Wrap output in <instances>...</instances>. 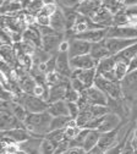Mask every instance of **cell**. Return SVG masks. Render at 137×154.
Listing matches in <instances>:
<instances>
[{
    "label": "cell",
    "mask_w": 137,
    "mask_h": 154,
    "mask_svg": "<svg viewBox=\"0 0 137 154\" xmlns=\"http://www.w3.org/2000/svg\"><path fill=\"white\" fill-rule=\"evenodd\" d=\"M120 127L114 130V131H110V132L102 133L101 138H99V142H98V147H99L102 150L105 152V150L113 148L114 146H116L117 143H120L119 142V130H120Z\"/></svg>",
    "instance_id": "cell-15"
},
{
    "label": "cell",
    "mask_w": 137,
    "mask_h": 154,
    "mask_svg": "<svg viewBox=\"0 0 137 154\" xmlns=\"http://www.w3.org/2000/svg\"><path fill=\"white\" fill-rule=\"evenodd\" d=\"M2 136H6V137L11 138L15 143L20 144V143H23L27 140H30L32 137V134L26 127H18V128H14V130L2 131Z\"/></svg>",
    "instance_id": "cell-16"
},
{
    "label": "cell",
    "mask_w": 137,
    "mask_h": 154,
    "mask_svg": "<svg viewBox=\"0 0 137 154\" xmlns=\"http://www.w3.org/2000/svg\"><path fill=\"white\" fill-rule=\"evenodd\" d=\"M101 2H103V0H101Z\"/></svg>",
    "instance_id": "cell-54"
},
{
    "label": "cell",
    "mask_w": 137,
    "mask_h": 154,
    "mask_svg": "<svg viewBox=\"0 0 137 154\" xmlns=\"http://www.w3.org/2000/svg\"><path fill=\"white\" fill-rule=\"evenodd\" d=\"M101 132L99 131H97V130H89L88 133H87V136L83 141V144H82V148L88 152L91 149H93L94 147L98 146V142H99V138H101Z\"/></svg>",
    "instance_id": "cell-26"
},
{
    "label": "cell",
    "mask_w": 137,
    "mask_h": 154,
    "mask_svg": "<svg viewBox=\"0 0 137 154\" xmlns=\"http://www.w3.org/2000/svg\"><path fill=\"white\" fill-rule=\"evenodd\" d=\"M36 25L38 26H50V17L49 16H44V15H37L36 16Z\"/></svg>",
    "instance_id": "cell-42"
},
{
    "label": "cell",
    "mask_w": 137,
    "mask_h": 154,
    "mask_svg": "<svg viewBox=\"0 0 137 154\" xmlns=\"http://www.w3.org/2000/svg\"><path fill=\"white\" fill-rule=\"evenodd\" d=\"M67 109H69V116L73 120L77 119V116L80 115V106H78L77 103H67Z\"/></svg>",
    "instance_id": "cell-39"
},
{
    "label": "cell",
    "mask_w": 137,
    "mask_h": 154,
    "mask_svg": "<svg viewBox=\"0 0 137 154\" xmlns=\"http://www.w3.org/2000/svg\"><path fill=\"white\" fill-rule=\"evenodd\" d=\"M44 138L32 136L23 143H20V150L25 152L26 154H41V146Z\"/></svg>",
    "instance_id": "cell-19"
},
{
    "label": "cell",
    "mask_w": 137,
    "mask_h": 154,
    "mask_svg": "<svg viewBox=\"0 0 137 154\" xmlns=\"http://www.w3.org/2000/svg\"><path fill=\"white\" fill-rule=\"evenodd\" d=\"M11 112L22 122H25V120L27 119L28 114H30L23 105L18 104V103H15V102H12V104H11Z\"/></svg>",
    "instance_id": "cell-29"
},
{
    "label": "cell",
    "mask_w": 137,
    "mask_h": 154,
    "mask_svg": "<svg viewBox=\"0 0 137 154\" xmlns=\"http://www.w3.org/2000/svg\"><path fill=\"white\" fill-rule=\"evenodd\" d=\"M63 154H86V150L83 148H80V147H72V148H69Z\"/></svg>",
    "instance_id": "cell-44"
},
{
    "label": "cell",
    "mask_w": 137,
    "mask_h": 154,
    "mask_svg": "<svg viewBox=\"0 0 137 154\" xmlns=\"http://www.w3.org/2000/svg\"><path fill=\"white\" fill-rule=\"evenodd\" d=\"M63 34L61 33H55L51 35H45L42 38V49L47 53L51 54L53 51L59 49V45L63 42Z\"/></svg>",
    "instance_id": "cell-18"
},
{
    "label": "cell",
    "mask_w": 137,
    "mask_h": 154,
    "mask_svg": "<svg viewBox=\"0 0 137 154\" xmlns=\"http://www.w3.org/2000/svg\"><path fill=\"white\" fill-rule=\"evenodd\" d=\"M93 22L97 23L98 26H101L103 28H109L113 26V20H114V15L108 11L105 8H101L99 11L95 14V16L92 18Z\"/></svg>",
    "instance_id": "cell-20"
},
{
    "label": "cell",
    "mask_w": 137,
    "mask_h": 154,
    "mask_svg": "<svg viewBox=\"0 0 137 154\" xmlns=\"http://www.w3.org/2000/svg\"><path fill=\"white\" fill-rule=\"evenodd\" d=\"M81 127L80 126H73V127H66L65 128V138L69 140V141H72L75 140L77 136H78V133L81 132Z\"/></svg>",
    "instance_id": "cell-37"
},
{
    "label": "cell",
    "mask_w": 137,
    "mask_h": 154,
    "mask_svg": "<svg viewBox=\"0 0 137 154\" xmlns=\"http://www.w3.org/2000/svg\"><path fill=\"white\" fill-rule=\"evenodd\" d=\"M91 56L93 57V59L99 63L102 59H104V57H108V56H111L107 45H105V39L102 41V42H98V43H94L92 44V49H91Z\"/></svg>",
    "instance_id": "cell-22"
},
{
    "label": "cell",
    "mask_w": 137,
    "mask_h": 154,
    "mask_svg": "<svg viewBox=\"0 0 137 154\" xmlns=\"http://www.w3.org/2000/svg\"><path fill=\"white\" fill-rule=\"evenodd\" d=\"M103 8H105L108 11H110L113 15H116L117 12H120L121 10L125 9L124 4L119 0H103Z\"/></svg>",
    "instance_id": "cell-28"
},
{
    "label": "cell",
    "mask_w": 137,
    "mask_h": 154,
    "mask_svg": "<svg viewBox=\"0 0 137 154\" xmlns=\"http://www.w3.org/2000/svg\"><path fill=\"white\" fill-rule=\"evenodd\" d=\"M108 29L109 28H101V29H88L81 34H76L75 38L77 39H82L86 41L88 43H98V42H102L104 41L107 35H108Z\"/></svg>",
    "instance_id": "cell-11"
},
{
    "label": "cell",
    "mask_w": 137,
    "mask_h": 154,
    "mask_svg": "<svg viewBox=\"0 0 137 154\" xmlns=\"http://www.w3.org/2000/svg\"><path fill=\"white\" fill-rule=\"evenodd\" d=\"M136 5H137V0H125L124 2L125 8H131V6H136Z\"/></svg>",
    "instance_id": "cell-49"
},
{
    "label": "cell",
    "mask_w": 137,
    "mask_h": 154,
    "mask_svg": "<svg viewBox=\"0 0 137 154\" xmlns=\"http://www.w3.org/2000/svg\"><path fill=\"white\" fill-rule=\"evenodd\" d=\"M70 85H71V87L75 89V91H77L78 93H83L86 89H87V87L80 81V80H78V79H71L70 80Z\"/></svg>",
    "instance_id": "cell-41"
},
{
    "label": "cell",
    "mask_w": 137,
    "mask_h": 154,
    "mask_svg": "<svg viewBox=\"0 0 137 154\" xmlns=\"http://www.w3.org/2000/svg\"><path fill=\"white\" fill-rule=\"evenodd\" d=\"M133 154H137V149H135V152H133Z\"/></svg>",
    "instance_id": "cell-53"
},
{
    "label": "cell",
    "mask_w": 137,
    "mask_h": 154,
    "mask_svg": "<svg viewBox=\"0 0 137 154\" xmlns=\"http://www.w3.org/2000/svg\"><path fill=\"white\" fill-rule=\"evenodd\" d=\"M55 152H56V146L49 140L44 138L41 146V154H55Z\"/></svg>",
    "instance_id": "cell-35"
},
{
    "label": "cell",
    "mask_w": 137,
    "mask_h": 154,
    "mask_svg": "<svg viewBox=\"0 0 137 154\" xmlns=\"http://www.w3.org/2000/svg\"><path fill=\"white\" fill-rule=\"evenodd\" d=\"M70 42V49H69V56L70 59L81 55H87L91 53L92 43H88L82 39H77V38H71L67 39Z\"/></svg>",
    "instance_id": "cell-4"
},
{
    "label": "cell",
    "mask_w": 137,
    "mask_h": 154,
    "mask_svg": "<svg viewBox=\"0 0 137 154\" xmlns=\"http://www.w3.org/2000/svg\"><path fill=\"white\" fill-rule=\"evenodd\" d=\"M135 70H137V54H136V56L133 57V59L131 60V63L129 64V72L135 71Z\"/></svg>",
    "instance_id": "cell-48"
},
{
    "label": "cell",
    "mask_w": 137,
    "mask_h": 154,
    "mask_svg": "<svg viewBox=\"0 0 137 154\" xmlns=\"http://www.w3.org/2000/svg\"><path fill=\"white\" fill-rule=\"evenodd\" d=\"M70 119H71L70 116H58V118H53L51 124H50V131L66 128V126H67Z\"/></svg>",
    "instance_id": "cell-33"
},
{
    "label": "cell",
    "mask_w": 137,
    "mask_h": 154,
    "mask_svg": "<svg viewBox=\"0 0 137 154\" xmlns=\"http://www.w3.org/2000/svg\"><path fill=\"white\" fill-rule=\"evenodd\" d=\"M48 112L53 118L58 116H69V109L66 100H59L55 103H50L48 108Z\"/></svg>",
    "instance_id": "cell-23"
},
{
    "label": "cell",
    "mask_w": 137,
    "mask_h": 154,
    "mask_svg": "<svg viewBox=\"0 0 137 154\" xmlns=\"http://www.w3.org/2000/svg\"><path fill=\"white\" fill-rule=\"evenodd\" d=\"M97 61L91 56V54L87 55H81L70 59V66L73 70H89V69H95L97 67Z\"/></svg>",
    "instance_id": "cell-12"
},
{
    "label": "cell",
    "mask_w": 137,
    "mask_h": 154,
    "mask_svg": "<svg viewBox=\"0 0 137 154\" xmlns=\"http://www.w3.org/2000/svg\"><path fill=\"white\" fill-rule=\"evenodd\" d=\"M80 93H78L77 91H75L72 87H71V85L67 87V89H66V95H65V100L67 102V103H77L78 102V99H80Z\"/></svg>",
    "instance_id": "cell-36"
},
{
    "label": "cell",
    "mask_w": 137,
    "mask_h": 154,
    "mask_svg": "<svg viewBox=\"0 0 137 154\" xmlns=\"http://www.w3.org/2000/svg\"><path fill=\"white\" fill-rule=\"evenodd\" d=\"M60 8H67V9H76L81 4L82 0H58Z\"/></svg>",
    "instance_id": "cell-40"
},
{
    "label": "cell",
    "mask_w": 137,
    "mask_h": 154,
    "mask_svg": "<svg viewBox=\"0 0 137 154\" xmlns=\"http://www.w3.org/2000/svg\"><path fill=\"white\" fill-rule=\"evenodd\" d=\"M97 77V69H89V70H73L71 79H78L87 88L92 87L94 85V80Z\"/></svg>",
    "instance_id": "cell-17"
},
{
    "label": "cell",
    "mask_w": 137,
    "mask_h": 154,
    "mask_svg": "<svg viewBox=\"0 0 137 154\" xmlns=\"http://www.w3.org/2000/svg\"><path fill=\"white\" fill-rule=\"evenodd\" d=\"M125 12L130 17H137V5L131 6V8H125Z\"/></svg>",
    "instance_id": "cell-47"
},
{
    "label": "cell",
    "mask_w": 137,
    "mask_h": 154,
    "mask_svg": "<svg viewBox=\"0 0 137 154\" xmlns=\"http://www.w3.org/2000/svg\"><path fill=\"white\" fill-rule=\"evenodd\" d=\"M56 72L61 77L71 79L72 69L70 66L69 53H58V55H56Z\"/></svg>",
    "instance_id": "cell-13"
},
{
    "label": "cell",
    "mask_w": 137,
    "mask_h": 154,
    "mask_svg": "<svg viewBox=\"0 0 137 154\" xmlns=\"http://www.w3.org/2000/svg\"><path fill=\"white\" fill-rule=\"evenodd\" d=\"M137 54V43L127 47L126 49H124L123 51H120L119 54H116V55H113L115 57V60L116 63L117 61H121V63H126L127 65L131 63V60L133 59V57L136 56Z\"/></svg>",
    "instance_id": "cell-24"
},
{
    "label": "cell",
    "mask_w": 137,
    "mask_h": 154,
    "mask_svg": "<svg viewBox=\"0 0 137 154\" xmlns=\"http://www.w3.org/2000/svg\"><path fill=\"white\" fill-rule=\"evenodd\" d=\"M45 138L49 140L50 142H53V143L56 146V148H58L59 143L63 142L64 140H66V138H65V128H63V130L50 131V132L47 134V136H45Z\"/></svg>",
    "instance_id": "cell-31"
},
{
    "label": "cell",
    "mask_w": 137,
    "mask_h": 154,
    "mask_svg": "<svg viewBox=\"0 0 137 154\" xmlns=\"http://www.w3.org/2000/svg\"><path fill=\"white\" fill-rule=\"evenodd\" d=\"M45 66H47V73L56 72V56H51L45 63Z\"/></svg>",
    "instance_id": "cell-43"
},
{
    "label": "cell",
    "mask_w": 137,
    "mask_h": 154,
    "mask_svg": "<svg viewBox=\"0 0 137 154\" xmlns=\"http://www.w3.org/2000/svg\"><path fill=\"white\" fill-rule=\"evenodd\" d=\"M83 94L89 105H108V95L95 86L87 88Z\"/></svg>",
    "instance_id": "cell-7"
},
{
    "label": "cell",
    "mask_w": 137,
    "mask_h": 154,
    "mask_svg": "<svg viewBox=\"0 0 137 154\" xmlns=\"http://www.w3.org/2000/svg\"><path fill=\"white\" fill-rule=\"evenodd\" d=\"M115 76H116V79L119 82H121L125 77L127 76L129 73V65L126 63H121V61H117L116 65H115Z\"/></svg>",
    "instance_id": "cell-34"
},
{
    "label": "cell",
    "mask_w": 137,
    "mask_h": 154,
    "mask_svg": "<svg viewBox=\"0 0 137 154\" xmlns=\"http://www.w3.org/2000/svg\"><path fill=\"white\" fill-rule=\"evenodd\" d=\"M14 102L23 105L30 114L44 112V111H48V108H49L48 102H45L44 99L39 98V97H36V95H33V94L22 93L20 95H15Z\"/></svg>",
    "instance_id": "cell-2"
},
{
    "label": "cell",
    "mask_w": 137,
    "mask_h": 154,
    "mask_svg": "<svg viewBox=\"0 0 137 154\" xmlns=\"http://www.w3.org/2000/svg\"><path fill=\"white\" fill-rule=\"evenodd\" d=\"M43 3H44V5H48V4H54V3H55V0H43Z\"/></svg>",
    "instance_id": "cell-51"
},
{
    "label": "cell",
    "mask_w": 137,
    "mask_h": 154,
    "mask_svg": "<svg viewBox=\"0 0 137 154\" xmlns=\"http://www.w3.org/2000/svg\"><path fill=\"white\" fill-rule=\"evenodd\" d=\"M6 2H14V0H2V3H6Z\"/></svg>",
    "instance_id": "cell-52"
},
{
    "label": "cell",
    "mask_w": 137,
    "mask_h": 154,
    "mask_svg": "<svg viewBox=\"0 0 137 154\" xmlns=\"http://www.w3.org/2000/svg\"><path fill=\"white\" fill-rule=\"evenodd\" d=\"M115 65H116V60L115 57L111 55V56H108V57H104L102 59L99 63L97 64V75H103L105 72H109V71H113L115 69Z\"/></svg>",
    "instance_id": "cell-27"
},
{
    "label": "cell",
    "mask_w": 137,
    "mask_h": 154,
    "mask_svg": "<svg viewBox=\"0 0 137 154\" xmlns=\"http://www.w3.org/2000/svg\"><path fill=\"white\" fill-rule=\"evenodd\" d=\"M23 9L21 0H14V2L2 3V15L15 16Z\"/></svg>",
    "instance_id": "cell-25"
},
{
    "label": "cell",
    "mask_w": 137,
    "mask_h": 154,
    "mask_svg": "<svg viewBox=\"0 0 137 154\" xmlns=\"http://www.w3.org/2000/svg\"><path fill=\"white\" fill-rule=\"evenodd\" d=\"M102 152H104V150H102L99 147H94L93 149H91V150H88V152H86V154H101Z\"/></svg>",
    "instance_id": "cell-50"
},
{
    "label": "cell",
    "mask_w": 137,
    "mask_h": 154,
    "mask_svg": "<svg viewBox=\"0 0 137 154\" xmlns=\"http://www.w3.org/2000/svg\"><path fill=\"white\" fill-rule=\"evenodd\" d=\"M50 27L54 28L58 33H63L65 29H67L66 18L61 9H59L51 17H50Z\"/></svg>",
    "instance_id": "cell-21"
},
{
    "label": "cell",
    "mask_w": 137,
    "mask_h": 154,
    "mask_svg": "<svg viewBox=\"0 0 137 154\" xmlns=\"http://www.w3.org/2000/svg\"><path fill=\"white\" fill-rule=\"evenodd\" d=\"M130 138H131V136H130ZM130 138L127 140V142H126V144H125V147H124V149H123L121 154H133L135 149H133V147H132V144H131Z\"/></svg>",
    "instance_id": "cell-45"
},
{
    "label": "cell",
    "mask_w": 137,
    "mask_h": 154,
    "mask_svg": "<svg viewBox=\"0 0 137 154\" xmlns=\"http://www.w3.org/2000/svg\"><path fill=\"white\" fill-rule=\"evenodd\" d=\"M44 8V3L43 0H30L28 5L26 6V11L30 15L37 16L39 12L42 11V9Z\"/></svg>",
    "instance_id": "cell-32"
},
{
    "label": "cell",
    "mask_w": 137,
    "mask_h": 154,
    "mask_svg": "<svg viewBox=\"0 0 137 154\" xmlns=\"http://www.w3.org/2000/svg\"><path fill=\"white\" fill-rule=\"evenodd\" d=\"M18 127H25V124L22 121H20L11 111L2 110V115H0V130L8 131V130L18 128Z\"/></svg>",
    "instance_id": "cell-10"
},
{
    "label": "cell",
    "mask_w": 137,
    "mask_h": 154,
    "mask_svg": "<svg viewBox=\"0 0 137 154\" xmlns=\"http://www.w3.org/2000/svg\"><path fill=\"white\" fill-rule=\"evenodd\" d=\"M125 98H137V70L131 71L121 81Z\"/></svg>",
    "instance_id": "cell-5"
},
{
    "label": "cell",
    "mask_w": 137,
    "mask_h": 154,
    "mask_svg": "<svg viewBox=\"0 0 137 154\" xmlns=\"http://www.w3.org/2000/svg\"><path fill=\"white\" fill-rule=\"evenodd\" d=\"M102 5L103 2H101V0H82L81 4L76 8V10L78 14L85 17L93 18L102 8Z\"/></svg>",
    "instance_id": "cell-6"
},
{
    "label": "cell",
    "mask_w": 137,
    "mask_h": 154,
    "mask_svg": "<svg viewBox=\"0 0 137 154\" xmlns=\"http://www.w3.org/2000/svg\"><path fill=\"white\" fill-rule=\"evenodd\" d=\"M113 26H115V27H125V26H130V17H129L127 14L125 12V9L121 10L120 12H117L116 15H114Z\"/></svg>",
    "instance_id": "cell-30"
},
{
    "label": "cell",
    "mask_w": 137,
    "mask_h": 154,
    "mask_svg": "<svg viewBox=\"0 0 137 154\" xmlns=\"http://www.w3.org/2000/svg\"><path fill=\"white\" fill-rule=\"evenodd\" d=\"M137 43V38L135 39H126V38H105V45L110 55H116L127 47Z\"/></svg>",
    "instance_id": "cell-3"
},
{
    "label": "cell",
    "mask_w": 137,
    "mask_h": 154,
    "mask_svg": "<svg viewBox=\"0 0 137 154\" xmlns=\"http://www.w3.org/2000/svg\"><path fill=\"white\" fill-rule=\"evenodd\" d=\"M53 116L48 112H38V114H28L25 120V127L31 132L32 136L45 138V136L50 132V124Z\"/></svg>",
    "instance_id": "cell-1"
},
{
    "label": "cell",
    "mask_w": 137,
    "mask_h": 154,
    "mask_svg": "<svg viewBox=\"0 0 137 154\" xmlns=\"http://www.w3.org/2000/svg\"><path fill=\"white\" fill-rule=\"evenodd\" d=\"M69 49H70V42L69 41H63L59 45V49H58V53H69Z\"/></svg>",
    "instance_id": "cell-46"
},
{
    "label": "cell",
    "mask_w": 137,
    "mask_h": 154,
    "mask_svg": "<svg viewBox=\"0 0 137 154\" xmlns=\"http://www.w3.org/2000/svg\"><path fill=\"white\" fill-rule=\"evenodd\" d=\"M42 38L38 25L28 26V28L22 33V41L34 45L36 48H42Z\"/></svg>",
    "instance_id": "cell-14"
},
{
    "label": "cell",
    "mask_w": 137,
    "mask_h": 154,
    "mask_svg": "<svg viewBox=\"0 0 137 154\" xmlns=\"http://www.w3.org/2000/svg\"><path fill=\"white\" fill-rule=\"evenodd\" d=\"M107 38H126V39H135V38H137V27H132V26L115 27V26H111L108 29Z\"/></svg>",
    "instance_id": "cell-9"
},
{
    "label": "cell",
    "mask_w": 137,
    "mask_h": 154,
    "mask_svg": "<svg viewBox=\"0 0 137 154\" xmlns=\"http://www.w3.org/2000/svg\"><path fill=\"white\" fill-rule=\"evenodd\" d=\"M59 10V6L54 3V4H48V5H44V8L42 9V11L39 12L41 15H44V16H49V17H51L56 11ZM38 14V15H39Z\"/></svg>",
    "instance_id": "cell-38"
},
{
    "label": "cell",
    "mask_w": 137,
    "mask_h": 154,
    "mask_svg": "<svg viewBox=\"0 0 137 154\" xmlns=\"http://www.w3.org/2000/svg\"><path fill=\"white\" fill-rule=\"evenodd\" d=\"M121 124H123V119L119 116V115H116L114 112H108L105 116H103L101 126L98 127L97 131H99L101 133L110 132V131L119 128L121 126Z\"/></svg>",
    "instance_id": "cell-8"
}]
</instances>
